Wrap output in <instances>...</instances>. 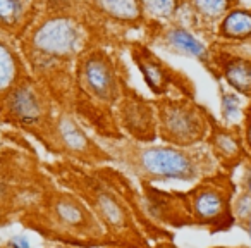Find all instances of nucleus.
Returning <instances> with one entry per match:
<instances>
[{
	"label": "nucleus",
	"mask_w": 251,
	"mask_h": 248,
	"mask_svg": "<svg viewBox=\"0 0 251 248\" xmlns=\"http://www.w3.org/2000/svg\"><path fill=\"white\" fill-rule=\"evenodd\" d=\"M90 45L95 43L77 0H45L40 18L19 40L29 73L66 110L73 105L76 60Z\"/></svg>",
	"instance_id": "f257e3e1"
},
{
	"label": "nucleus",
	"mask_w": 251,
	"mask_h": 248,
	"mask_svg": "<svg viewBox=\"0 0 251 248\" xmlns=\"http://www.w3.org/2000/svg\"><path fill=\"white\" fill-rule=\"evenodd\" d=\"M105 143L112 161L122 164L145 185L167 181L198 183L220 169L205 143L182 148L153 141L140 143L127 138H107Z\"/></svg>",
	"instance_id": "f03ea898"
},
{
	"label": "nucleus",
	"mask_w": 251,
	"mask_h": 248,
	"mask_svg": "<svg viewBox=\"0 0 251 248\" xmlns=\"http://www.w3.org/2000/svg\"><path fill=\"white\" fill-rule=\"evenodd\" d=\"M129 71L119 49L90 45L79 54L74 66L73 107L97 109L103 114L117 105Z\"/></svg>",
	"instance_id": "7ed1b4c3"
},
{
	"label": "nucleus",
	"mask_w": 251,
	"mask_h": 248,
	"mask_svg": "<svg viewBox=\"0 0 251 248\" xmlns=\"http://www.w3.org/2000/svg\"><path fill=\"white\" fill-rule=\"evenodd\" d=\"M157 131L164 143L189 148L205 143L213 114L195 97L153 98Z\"/></svg>",
	"instance_id": "20e7f679"
},
{
	"label": "nucleus",
	"mask_w": 251,
	"mask_h": 248,
	"mask_svg": "<svg viewBox=\"0 0 251 248\" xmlns=\"http://www.w3.org/2000/svg\"><path fill=\"white\" fill-rule=\"evenodd\" d=\"M55 109L57 104L50 91L29 73L5 95L0 104V114L45 143Z\"/></svg>",
	"instance_id": "39448f33"
},
{
	"label": "nucleus",
	"mask_w": 251,
	"mask_h": 248,
	"mask_svg": "<svg viewBox=\"0 0 251 248\" xmlns=\"http://www.w3.org/2000/svg\"><path fill=\"white\" fill-rule=\"evenodd\" d=\"M234 186L230 172L219 169L195 183V188L184 195L186 210L198 224L222 229L234 222Z\"/></svg>",
	"instance_id": "423d86ee"
},
{
	"label": "nucleus",
	"mask_w": 251,
	"mask_h": 248,
	"mask_svg": "<svg viewBox=\"0 0 251 248\" xmlns=\"http://www.w3.org/2000/svg\"><path fill=\"white\" fill-rule=\"evenodd\" d=\"M131 60L140 71L145 84L155 98L160 97H195L196 86L182 71L164 60L155 49L143 40H127L124 45Z\"/></svg>",
	"instance_id": "0eeeda50"
},
{
	"label": "nucleus",
	"mask_w": 251,
	"mask_h": 248,
	"mask_svg": "<svg viewBox=\"0 0 251 248\" xmlns=\"http://www.w3.org/2000/svg\"><path fill=\"white\" fill-rule=\"evenodd\" d=\"M141 31H143V42H147L151 49H158L171 55L196 60L217 81V73L212 64L210 43H206L193 29H189L182 21L164 23L148 19Z\"/></svg>",
	"instance_id": "6e6552de"
},
{
	"label": "nucleus",
	"mask_w": 251,
	"mask_h": 248,
	"mask_svg": "<svg viewBox=\"0 0 251 248\" xmlns=\"http://www.w3.org/2000/svg\"><path fill=\"white\" fill-rule=\"evenodd\" d=\"M45 145L55 154L66 155L81 164L98 165L112 161L110 154L90 138L76 115L66 109H60L53 115Z\"/></svg>",
	"instance_id": "1a4fd4ad"
},
{
	"label": "nucleus",
	"mask_w": 251,
	"mask_h": 248,
	"mask_svg": "<svg viewBox=\"0 0 251 248\" xmlns=\"http://www.w3.org/2000/svg\"><path fill=\"white\" fill-rule=\"evenodd\" d=\"M115 121L119 130L129 140L151 143L158 138L157 109L153 100L143 97L129 81L122 88V95L115 105Z\"/></svg>",
	"instance_id": "9d476101"
},
{
	"label": "nucleus",
	"mask_w": 251,
	"mask_h": 248,
	"mask_svg": "<svg viewBox=\"0 0 251 248\" xmlns=\"http://www.w3.org/2000/svg\"><path fill=\"white\" fill-rule=\"evenodd\" d=\"M244 47L226 45L213 40L210 42V52L217 83L222 81L241 97L251 100V52Z\"/></svg>",
	"instance_id": "9b49d317"
},
{
	"label": "nucleus",
	"mask_w": 251,
	"mask_h": 248,
	"mask_svg": "<svg viewBox=\"0 0 251 248\" xmlns=\"http://www.w3.org/2000/svg\"><path fill=\"white\" fill-rule=\"evenodd\" d=\"M205 145L208 147L219 167L226 172H232L236 167L243 165V162L250 155L244 147L241 126H226L215 117H212L210 122Z\"/></svg>",
	"instance_id": "f8f14e48"
},
{
	"label": "nucleus",
	"mask_w": 251,
	"mask_h": 248,
	"mask_svg": "<svg viewBox=\"0 0 251 248\" xmlns=\"http://www.w3.org/2000/svg\"><path fill=\"white\" fill-rule=\"evenodd\" d=\"M237 5V0H184V7L179 18H188L186 26L210 43L215 40L217 25Z\"/></svg>",
	"instance_id": "ddd939ff"
},
{
	"label": "nucleus",
	"mask_w": 251,
	"mask_h": 248,
	"mask_svg": "<svg viewBox=\"0 0 251 248\" xmlns=\"http://www.w3.org/2000/svg\"><path fill=\"white\" fill-rule=\"evenodd\" d=\"M45 9V0H0V33L19 43Z\"/></svg>",
	"instance_id": "4468645a"
},
{
	"label": "nucleus",
	"mask_w": 251,
	"mask_h": 248,
	"mask_svg": "<svg viewBox=\"0 0 251 248\" xmlns=\"http://www.w3.org/2000/svg\"><path fill=\"white\" fill-rule=\"evenodd\" d=\"M29 74V67L19 49V43L0 33V104L5 95Z\"/></svg>",
	"instance_id": "2eb2a0df"
},
{
	"label": "nucleus",
	"mask_w": 251,
	"mask_h": 248,
	"mask_svg": "<svg viewBox=\"0 0 251 248\" xmlns=\"http://www.w3.org/2000/svg\"><path fill=\"white\" fill-rule=\"evenodd\" d=\"M215 40L226 45H250L251 43V9L234 7L224 16L215 28Z\"/></svg>",
	"instance_id": "dca6fc26"
},
{
	"label": "nucleus",
	"mask_w": 251,
	"mask_h": 248,
	"mask_svg": "<svg viewBox=\"0 0 251 248\" xmlns=\"http://www.w3.org/2000/svg\"><path fill=\"white\" fill-rule=\"evenodd\" d=\"M90 195H91V202H93L98 216H100L108 226H112V227L126 226L127 212H126L122 202L117 198V195H115L108 186L95 183Z\"/></svg>",
	"instance_id": "f3484780"
},
{
	"label": "nucleus",
	"mask_w": 251,
	"mask_h": 248,
	"mask_svg": "<svg viewBox=\"0 0 251 248\" xmlns=\"http://www.w3.org/2000/svg\"><path fill=\"white\" fill-rule=\"evenodd\" d=\"M52 210L55 219L66 227L77 229V227H83L88 220V212L84 205L69 193H59L53 196Z\"/></svg>",
	"instance_id": "a211bd4d"
},
{
	"label": "nucleus",
	"mask_w": 251,
	"mask_h": 248,
	"mask_svg": "<svg viewBox=\"0 0 251 248\" xmlns=\"http://www.w3.org/2000/svg\"><path fill=\"white\" fill-rule=\"evenodd\" d=\"M219 97H220V119L226 126H241L244 117V107L243 97L230 90L226 83L219 81Z\"/></svg>",
	"instance_id": "6ab92c4d"
},
{
	"label": "nucleus",
	"mask_w": 251,
	"mask_h": 248,
	"mask_svg": "<svg viewBox=\"0 0 251 248\" xmlns=\"http://www.w3.org/2000/svg\"><path fill=\"white\" fill-rule=\"evenodd\" d=\"M148 19L155 21H177L184 7V0H140Z\"/></svg>",
	"instance_id": "aec40b11"
},
{
	"label": "nucleus",
	"mask_w": 251,
	"mask_h": 248,
	"mask_svg": "<svg viewBox=\"0 0 251 248\" xmlns=\"http://www.w3.org/2000/svg\"><path fill=\"white\" fill-rule=\"evenodd\" d=\"M234 220L239 222H251V196L241 192L232 202Z\"/></svg>",
	"instance_id": "412c9836"
},
{
	"label": "nucleus",
	"mask_w": 251,
	"mask_h": 248,
	"mask_svg": "<svg viewBox=\"0 0 251 248\" xmlns=\"http://www.w3.org/2000/svg\"><path fill=\"white\" fill-rule=\"evenodd\" d=\"M241 131H243L244 147H246L248 154L251 155V100L244 107V117H243V124H241Z\"/></svg>",
	"instance_id": "4be33fe9"
},
{
	"label": "nucleus",
	"mask_w": 251,
	"mask_h": 248,
	"mask_svg": "<svg viewBox=\"0 0 251 248\" xmlns=\"http://www.w3.org/2000/svg\"><path fill=\"white\" fill-rule=\"evenodd\" d=\"M243 174H241V192L251 196V155L243 162Z\"/></svg>",
	"instance_id": "5701e85b"
},
{
	"label": "nucleus",
	"mask_w": 251,
	"mask_h": 248,
	"mask_svg": "<svg viewBox=\"0 0 251 248\" xmlns=\"http://www.w3.org/2000/svg\"><path fill=\"white\" fill-rule=\"evenodd\" d=\"M5 248H33V245L29 238L25 236V234H14L7 240Z\"/></svg>",
	"instance_id": "b1692460"
},
{
	"label": "nucleus",
	"mask_w": 251,
	"mask_h": 248,
	"mask_svg": "<svg viewBox=\"0 0 251 248\" xmlns=\"http://www.w3.org/2000/svg\"><path fill=\"white\" fill-rule=\"evenodd\" d=\"M241 7H250L251 9V0H237Z\"/></svg>",
	"instance_id": "393cba45"
},
{
	"label": "nucleus",
	"mask_w": 251,
	"mask_h": 248,
	"mask_svg": "<svg viewBox=\"0 0 251 248\" xmlns=\"http://www.w3.org/2000/svg\"><path fill=\"white\" fill-rule=\"evenodd\" d=\"M5 222V214H4V210H2V207H0V226Z\"/></svg>",
	"instance_id": "a878e982"
},
{
	"label": "nucleus",
	"mask_w": 251,
	"mask_h": 248,
	"mask_svg": "<svg viewBox=\"0 0 251 248\" xmlns=\"http://www.w3.org/2000/svg\"><path fill=\"white\" fill-rule=\"evenodd\" d=\"M162 248H177V247H172V245H165V247H162Z\"/></svg>",
	"instance_id": "bb28decb"
}]
</instances>
